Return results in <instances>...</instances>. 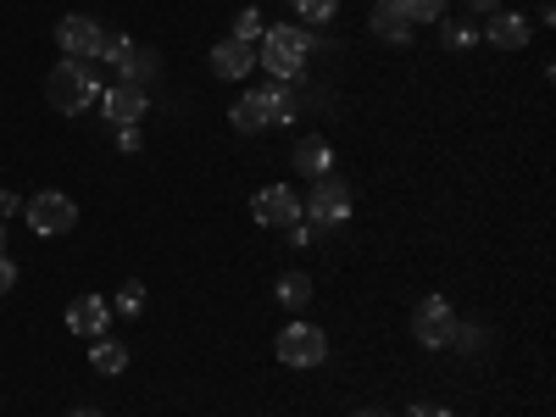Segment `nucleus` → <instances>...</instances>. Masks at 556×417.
<instances>
[{"mask_svg":"<svg viewBox=\"0 0 556 417\" xmlns=\"http://www.w3.org/2000/svg\"><path fill=\"white\" fill-rule=\"evenodd\" d=\"M451 329H456V306L445 295H424L412 306V340L429 345V351H445L451 345Z\"/></svg>","mask_w":556,"mask_h":417,"instance_id":"obj_6","label":"nucleus"},{"mask_svg":"<svg viewBox=\"0 0 556 417\" xmlns=\"http://www.w3.org/2000/svg\"><path fill=\"white\" fill-rule=\"evenodd\" d=\"M445 351L484 356V351H490V329H484V323H462V317H456V329H451V345H445Z\"/></svg>","mask_w":556,"mask_h":417,"instance_id":"obj_19","label":"nucleus"},{"mask_svg":"<svg viewBox=\"0 0 556 417\" xmlns=\"http://www.w3.org/2000/svg\"><path fill=\"white\" fill-rule=\"evenodd\" d=\"M23 217H28V228H34L39 240H56V235H73V228H78V206H73V195H62V190L28 195V201H23Z\"/></svg>","mask_w":556,"mask_h":417,"instance_id":"obj_4","label":"nucleus"},{"mask_svg":"<svg viewBox=\"0 0 556 417\" xmlns=\"http://www.w3.org/2000/svg\"><path fill=\"white\" fill-rule=\"evenodd\" d=\"M101 34H106V23L84 17V12H67V17L56 23V45H62V56H67V62H96Z\"/></svg>","mask_w":556,"mask_h":417,"instance_id":"obj_8","label":"nucleus"},{"mask_svg":"<svg viewBox=\"0 0 556 417\" xmlns=\"http://www.w3.org/2000/svg\"><path fill=\"white\" fill-rule=\"evenodd\" d=\"M112 139H117V151H128V156H134L139 146H146V134H139V123H117V134H112Z\"/></svg>","mask_w":556,"mask_h":417,"instance_id":"obj_28","label":"nucleus"},{"mask_svg":"<svg viewBox=\"0 0 556 417\" xmlns=\"http://www.w3.org/2000/svg\"><path fill=\"white\" fill-rule=\"evenodd\" d=\"M356 417H384V412H374V406H362V412H356Z\"/></svg>","mask_w":556,"mask_h":417,"instance_id":"obj_35","label":"nucleus"},{"mask_svg":"<svg viewBox=\"0 0 556 417\" xmlns=\"http://www.w3.org/2000/svg\"><path fill=\"white\" fill-rule=\"evenodd\" d=\"M395 7H401L412 23H440V17H445V0H395Z\"/></svg>","mask_w":556,"mask_h":417,"instance_id":"obj_25","label":"nucleus"},{"mask_svg":"<svg viewBox=\"0 0 556 417\" xmlns=\"http://www.w3.org/2000/svg\"><path fill=\"white\" fill-rule=\"evenodd\" d=\"M73 417H106V412H96V406H73Z\"/></svg>","mask_w":556,"mask_h":417,"instance_id":"obj_33","label":"nucleus"},{"mask_svg":"<svg viewBox=\"0 0 556 417\" xmlns=\"http://www.w3.org/2000/svg\"><path fill=\"white\" fill-rule=\"evenodd\" d=\"M262 34H267L262 12H256V7H240V12H235V34H228V39H240V45H262Z\"/></svg>","mask_w":556,"mask_h":417,"instance_id":"obj_22","label":"nucleus"},{"mask_svg":"<svg viewBox=\"0 0 556 417\" xmlns=\"http://www.w3.org/2000/svg\"><path fill=\"white\" fill-rule=\"evenodd\" d=\"M468 12H473V17H495L501 0H468Z\"/></svg>","mask_w":556,"mask_h":417,"instance_id":"obj_32","label":"nucleus"},{"mask_svg":"<svg viewBox=\"0 0 556 417\" xmlns=\"http://www.w3.org/2000/svg\"><path fill=\"white\" fill-rule=\"evenodd\" d=\"M162 73V56L156 51H146V45H134V51L117 62V78L123 84H139V89H151V78Z\"/></svg>","mask_w":556,"mask_h":417,"instance_id":"obj_16","label":"nucleus"},{"mask_svg":"<svg viewBox=\"0 0 556 417\" xmlns=\"http://www.w3.org/2000/svg\"><path fill=\"white\" fill-rule=\"evenodd\" d=\"M128 51H134V39H128L123 28H106V34H101V51H96V62H112V67H117Z\"/></svg>","mask_w":556,"mask_h":417,"instance_id":"obj_24","label":"nucleus"},{"mask_svg":"<svg viewBox=\"0 0 556 417\" xmlns=\"http://www.w3.org/2000/svg\"><path fill=\"white\" fill-rule=\"evenodd\" d=\"M440 39H445V51H468V45H479V28L462 17H440Z\"/></svg>","mask_w":556,"mask_h":417,"instance_id":"obj_21","label":"nucleus"},{"mask_svg":"<svg viewBox=\"0 0 556 417\" xmlns=\"http://www.w3.org/2000/svg\"><path fill=\"white\" fill-rule=\"evenodd\" d=\"M479 39H490L495 51H523V45L534 39V28H529V17L523 12H495V17H484V28H479Z\"/></svg>","mask_w":556,"mask_h":417,"instance_id":"obj_12","label":"nucleus"},{"mask_svg":"<svg viewBox=\"0 0 556 417\" xmlns=\"http://www.w3.org/2000/svg\"><path fill=\"white\" fill-rule=\"evenodd\" d=\"M273 295H278V306H285V312L301 317V312L312 306V278H306L301 267H290L285 278H278V290H273Z\"/></svg>","mask_w":556,"mask_h":417,"instance_id":"obj_18","label":"nucleus"},{"mask_svg":"<svg viewBox=\"0 0 556 417\" xmlns=\"http://www.w3.org/2000/svg\"><path fill=\"white\" fill-rule=\"evenodd\" d=\"M251 112H256V128H290L295 117H301V106H295V84H262V89H251Z\"/></svg>","mask_w":556,"mask_h":417,"instance_id":"obj_7","label":"nucleus"},{"mask_svg":"<svg viewBox=\"0 0 556 417\" xmlns=\"http://www.w3.org/2000/svg\"><path fill=\"white\" fill-rule=\"evenodd\" d=\"M17 212H23V195H17V190H0V223L17 217Z\"/></svg>","mask_w":556,"mask_h":417,"instance_id":"obj_30","label":"nucleus"},{"mask_svg":"<svg viewBox=\"0 0 556 417\" xmlns=\"http://www.w3.org/2000/svg\"><path fill=\"white\" fill-rule=\"evenodd\" d=\"M256 62H262L278 84H295V78L306 73V62H312V45H306L301 23H278V28H267L262 45H256Z\"/></svg>","mask_w":556,"mask_h":417,"instance_id":"obj_2","label":"nucleus"},{"mask_svg":"<svg viewBox=\"0 0 556 417\" xmlns=\"http://www.w3.org/2000/svg\"><path fill=\"white\" fill-rule=\"evenodd\" d=\"M290 12H295L301 23H312V28H329L334 12H340V0H290Z\"/></svg>","mask_w":556,"mask_h":417,"instance_id":"obj_20","label":"nucleus"},{"mask_svg":"<svg viewBox=\"0 0 556 417\" xmlns=\"http://www.w3.org/2000/svg\"><path fill=\"white\" fill-rule=\"evenodd\" d=\"M406 417H451V412H445V406H434V401H417Z\"/></svg>","mask_w":556,"mask_h":417,"instance_id":"obj_31","label":"nucleus"},{"mask_svg":"<svg viewBox=\"0 0 556 417\" xmlns=\"http://www.w3.org/2000/svg\"><path fill=\"white\" fill-rule=\"evenodd\" d=\"M212 73H217V78H251V73H256V45L217 39V45H212Z\"/></svg>","mask_w":556,"mask_h":417,"instance_id":"obj_13","label":"nucleus"},{"mask_svg":"<svg viewBox=\"0 0 556 417\" xmlns=\"http://www.w3.org/2000/svg\"><path fill=\"white\" fill-rule=\"evenodd\" d=\"M273 351H278V362H285V367H323V362H329V334H323L317 323L295 317V323L278 329Z\"/></svg>","mask_w":556,"mask_h":417,"instance_id":"obj_3","label":"nucleus"},{"mask_svg":"<svg viewBox=\"0 0 556 417\" xmlns=\"http://www.w3.org/2000/svg\"><path fill=\"white\" fill-rule=\"evenodd\" d=\"M67 329L84 334V340H101V334L112 329V301H106V295H78V301H67Z\"/></svg>","mask_w":556,"mask_h":417,"instance_id":"obj_11","label":"nucleus"},{"mask_svg":"<svg viewBox=\"0 0 556 417\" xmlns=\"http://www.w3.org/2000/svg\"><path fill=\"white\" fill-rule=\"evenodd\" d=\"M228 123H235L240 134H262V128H256V112H251V101H245V96H240L235 106H228Z\"/></svg>","mask_w":556,"mask_h":417,"instance_id":"obj_27","label":"nucleus"},{"mask_svg":"<svg viewBox=\"0 0 556 417\" xmlns=\"http://www.w3.org/2000/svg\"><path fill=\"white\" fill-rule=\"evenodd\" d=\"M374 34L390 45H412V17L395 7V0H374Z\"/></svg>","mask_w":556,"mask_h":417,"instance_id":"obj_15","label":"nucleus"},{"mask_svg":"<svg viewBox=\"0 0 556 417\" xmlns=\"http://www.w3.org/2000/svg\"><path fill=\"white\" fill-rule=\"evenodd\" d=\"M101 78H96V67H89V62H56L51 67V78H45V101H51L62 117H84L89 106H96L101 101Z\"/></svg>","mask_w":556,"mask_h":417,"instance_id":"obj_1","label":"nucleus"},{"mask_svg":"<svg viewBox=\"0 0 556 417\" xmlns=\"http://www.w3.org/2000/svg\"><path fill=\"white\" fill-rule=\"evenodd\" d=\"M295 167H301L306 178H329V173H334V146H329L323 134L295 139Z\"/></svg>","mask_w":556,"mask_h":417,"instance_id":"obj_14","label":"nucleus"},{"mask_svg":"<svg viewBox=\"0 0 556 417\" xmlns=\"http://www.w3.org/2000/svg\"><path fill=\"white\" fill-rule=\"evenodd\" d=\"M317 235H323V228H317V223H312V217H295V223H290V228H285V240H290V245H295V251H306V245H312V240H317Z\"/></svg>","mask_w":556,"mask_h":417,"instance_id":"obj_26","label":"nucleus"},{"mask_svg":"<svg viewBox=\"0 0 556 417\" xmlns=\"http://www.w3.org/2000/svg\"><path fill=\"white\" fill-rule=\"evenodd\" d=\"M101 112H106V123H139L151 112V89H139V84H123V78H112L106 89H101V101H96Z\"/></svg>","mask_w":556,"mask_h":417,"instance_id":"obj_10","label":"nucleus"},{"mask_svg":"<svg viewBox=\"0 0 556 417\" xmlns=\"http://www.w3.org/2000/svg\"><path fill=\"white\" fill-rule=\"evenodd\" d=\"M251 212L262 228H290L301 217V195L290 190V184H262V190L251 195Z\"/></svg>","mask_w":556,"mask_h":417,"instance_id":"obj_9","label":"nucleus"},{"mask_svg":"<svg viewBox=\"0 0 556 417\" xmlns=\"http://www.w3.org/2000/svg\"><path fill=\"white\" fill-rule=\"evenodd\" d=\"M112 312H123V317H139V312H146V285H139V278H128V285L112 295Z\"/></svg>","mask_w":556,"mask_h":417,"instance_id":"obj_23","label":"nucleus"},{"mask_svg":"<svg viewBox=\"0 0 556 417\" xmlns=\"http://www.w3.org/2000/svg\"><path fill=\"white\" fill-rule=\"evenodd\" d=\"M0 256H7V223H0Z\"/></svg>","mask_w":556,"mask_h":417,"instance_id":"obj_34","label":"nucleus"},{"mask_svg":"<svg viewBox=\"0 0 556 417\" xmlns=\"http://www.w3.org/2000/svg\"><path fill=\"white\" fill-rule=\"evenodd\" d=\"M89 367H96L101 379H117L123 367H128V345H123V340H112V334H101L96 345H89Z\"/></svg>","mask_w":556,"mask_h":417,"instance_id":"obj_17","label":"nucleus"},{"mask_svg":"<svg viewBox=\"0 0 556 417\" xmlns=\"http://www.w3.org/2000/svg\"><path fill=\"white\" fill-rule=\"evenodd\" d=\"M12 290H17V262H12V256H0V301H7Z\"/></svg>","mask_w":556,"mask_h":417,"instance_id":"obj_29","label":"nucleus"},{"mask_svg":"<svg viewBox=\"0 0 556 417\" xmlns=\"http://www.w3.org/2000/svg\"><path fill=\"white\" fill-rule=\"evenodd\" d=\"M301 217H312L317 228H340L351 223V190H345V178H312V195L301 201Z\"/></svg>","mask_w":556,"mask_h":417,"instance_id":"obj_5","label":"nucleus"}]
</instances>
